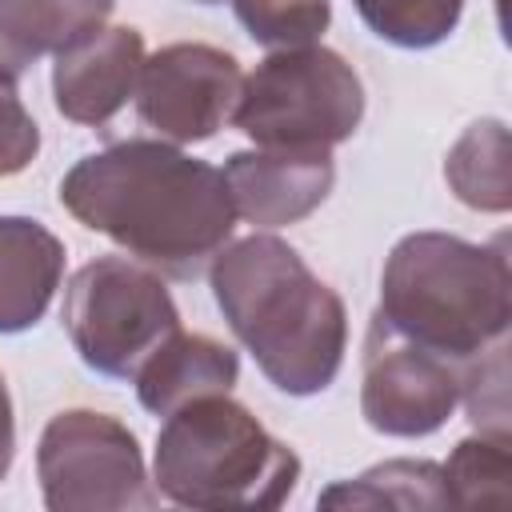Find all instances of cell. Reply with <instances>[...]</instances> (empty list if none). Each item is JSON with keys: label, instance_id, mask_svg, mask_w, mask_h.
Listing matches in <instances>:
<instances>
[{"label": "cell", "instance_id": "obj_6", "mask_svg": "<svg viewBox=\"0 0 512 512\" xmlns=\"http://www.w3.org/2000/svg\"><path fill=\"white\" fill-rule=\"evenodd\" d=\"M60 320L96 376L132 380L180 328V308L156 268L132 256H96L72 272Z\"/></svg>", "mask_w": 512, "mask_h": 512}, {"label": "cell", "instance_id": "obj_19", "mask_svg": "<svg viewBox=\"0 0 512 512\" xmlns=\"http://www.w3.org/2000/svg\"><path fill=\"white\" fill-rule=\"evenodd\" d=\"M240 28L268 52L320 44L332 24V0H232Z\"/></svg>", "mask_w": 512, "mask_h": 512}, {"label": "cell", "instance_id": "obj_9", "mask_svg": "<svg viewBox=\"0 0 512 512\" xmlns=\"http://www.w3.org/2000/svg\"><path fill=\"white\" fill-rule=\"evenodd\" d=\"M460 404V364L396 336L372 316L360 360V412L380 436L416 440L448 424Z\"/></svg>", "mask_w": 512, "mask_h": 512}, {"label": "cell", "instance_id": "obj_3", "mask_svg": "<svg viewBox=\"0 0 512 512\" xmlns=\"http://www.w3.org/2000/svg\"><path fill=\"white\" fill-rule=\"evenodd\" d=\"M376 316L404 340L464 364L508 340L512 272L504 236L472 244L452 232H408L380 272Z\"/></svg>", "mask_w": 512, "mask_h": 512}, {"label": "cell", "instance_id": "obj_5", "mask_svg": "<svg viewBox=\"0 0 512 512\" xmlns=\"http://www.w3.org/2000/svg\"><path fill=\"white\" fill-rule=\"evenodd\" d=\"M364 120L356 68L324 48H276L240 84L232 124L260 148H336Z\"/></svg>", "mask_w": 512, "mask_h": 512}, {"label": "cell", "instance_id": "obj_17", "mask_svg": "<svg viewBox=\"0 0 512 512\" xmlns=\"http://www.w3.org/2000/svg\"><path fill=\"white\" fill-rule=\"evenodd\" d=\"M352 4L376 40L408 52L444 44L464 16V0H352Z\"/></svg>", "mask_w": 512, "mask_h": 512}, {"label": "cell", "instance_id": "obj_20", "mask_svg": "<svg viewBox=\"0 0 512 512\" xmlns=\"http://www.w3.org/2000/svg\"><path fill=\"white\" fill-rule=\"evenodd\" d=\"M460 404L476 432L508 436V340L460 364Z\"/></svg>", "mask_w": 512, "mask_h": 512}, {"label": "cell", "instance_id": "obj_2", "mask_svg": "<svg viewBox=\"0 0 512 512\" xmlns=\"http://www.w3.org/2000/svg\"><path fill=\"white\" fill-rule=\"evenodd\" d=\"M208 280L232 336L276 392L316 396L336 380L348 352L344 300L288 240L260 228L228 240L208 264Z\"/></svg>", "mask_w": 512, "mask_h": 512}, {"label": "cell", "instance_id": "obj_22", "mask_svg": "<svg viewBox=\"0 0 512 512\" xmlns=\"http://www.w3.org/2000/svg\"><path fill=\"white\" fill-rule=\"evenodd\" d=\"M12 456H16V416H12V396H8V384L0 372V480L12 468Z\"/></svg>", "mask_w": 512, "mask_h": 512}, {"label": "cell", "instance_id": "obj_4", "mask_svg": "<svg viewBox=\"0 0 512 512\" xmlns=\"http://www.w3.org/2000/svg\"><path fill=\"white\" fill-rule=\"evenodd\" d=\"M300 480V456L228 392L164 416L152 452L160 500L180 508H280Z\"/></svg>", "mask_w": 512, "mask_h": 512}, {"label": "cell", "instance_id": "obj_16", "mask_svg": "<svg viewBox=\"0 0 512 512\" xmlns=\"http://www.w3.org/2000/svg\"><path fill=\"white\" fill-rule=\"evenodd\" d=\"M320 508H452L448 488H444V472L436 460H412V456H396L384 464L364 468L352 480H336L332 488L320 492L316 500Z\"/></svg>", "mask_w": 512, "mask_h": 512}, {"label": "cell", "instance_id": "obj_18", "mask_svg": "<svg viewBox=\"0 0 512 512\" xmlns=\"http://www.w3.org/2000/svg\"><path fill=\"white\" fill-rule=\"evenodd\" d=\"M508 436L476 432L452 448L440 464L452 508H500L508 504Z\"/></svg>", "mask_w": 512, "mask_h": 512}, {"label": "cell", "instance_id": "obj_15", "mask_svg": "<svg viewBox=\"0 0 512 512\" xmlns=\"http://www.w3.org/2000/svg\"><path fill=\"white\" fill-rule=\"evenodd\" d=\"M508 124L496 116L472 120L444 156V180L452 196L472 212H508L512 180H508Z\"/></svg>", "mask_w": 512, "mask_h": 512}, {"label": "cell", "instance_id": "obj_10", "mask_svg": "<svg viewBox=\"0 0 512 512\" xmlns=\"http://www.w3.org/2000/svg\"><path fill=\"white\" fill-rule=\"evenodd\" d=\"M220 172H224L236 220H248L260 232L300 224L328 200L336 184L332 148H260L256 144L248 152H232Z\"/></svg>", "mask_w": 512, "mask_h": 512}, {"label": "cell", "instance_id": "obj_7", "mask_svg": "<svg viewBox=\"0 0 512 512\" xmlns=\"http://www.w3.org/2000/svg\"><path fill=\"white\" fill-rule=\"evenodd\" d=\"M36 480L48 512H132L160 504L136 432L96 408H64L44 424Z\"/></svg>", "mask_w": 512, "mask_h": 512}, {"label": "cell", "instance_id": "obj_23", "mask_svg": "<svg viewBox=\"0 0 512 512\" xmlns=\"http://www.w3.org/2000/svg\"><path fill=\"white\" fill-rule=\"evenodd\" d=\"M196 4H224V0H196Z\"/></svg>", "mask_w": 512, "mask_h": 512}, {"label": "cell", "instance_id": "obj_13", "mask_svg": "<svg viewBox=\"0 0 512 512\" xmlns=\"http://www.w3.org/2000/svg\"><path fill=\"white\" fill-rule=\"evenodd\" d=\"M236 380H240V356L224 340L184 328H176L132 376L136 400L152 416H168L200 396L232 392Z\"/></svg>", "mask_w": 512, "mask_h": 512}, {"label": "cell", "instance_id": "obj_21", "mask_svg": "<svg viewBox=\"0 0 512 512\" xmlns=\"http://www.w3.org/2000/svg\"><path fill=\"white\" fill-rule=\"evenodd\" d=\"M40 152V124L20 100L16 72L0 68V176L24 172Z\"/></svg>", "mask_w": 512, "mask_h": 512}, {"label": "cell", "instance_id": "obj_12", "mask_svg": "<svg viewBox=\"0 0 512 512\" xmlns=\"http://www.w3.org/2000/svg\"><path fill=\"white\" fill-rule=\"evenodd\" d=\"M64 240L32 216H0V336L44 320L64 280Z\"/></svg>", "mask_w": 512, "mask_h": 512}, {"label": "cell", "instance_id": "obj_14", "mask_svg": "<svg viewBox=\"0 0 512 512\" xmlns=\"http://www.w3.org/2000/svg\"><path fill=\"white\" fill-rule=\"evenodd\" d=\"M116 0H0V68L28 72L108 24Z\"/></svg>", "mask_w": 512, "mask_h": 512}, {"label": "cell", "instance_id": "obj_1", "mask_svg": "<svg viewBox=\"0 0 512 512\" xmlns=\"http://www.w3.org/2000/svg\"><path fill=\"white\" fill-rule=\"evenodd\" d=\"M60 204L168 280H200L236 232L224 172L168 140H120L80 156Z\"/></svg>", "mask_w": 512, "mask_h": 512}, {"label": "cell", "instance_id": "obj_8", "mask_svg": "<svg viewBox=\"0 0 512 512\" xmlns=\"http://www.w3.org/2000/svg\"><path fill=\"white\" fill-rule=\"evenodd\" d=\"M240 60L216 44L176 40L144 56L136 80V116L156 140L200 144L212 140L236 112L240 100Z\"/></svg>", "mask_w": 512, "mask_h": 512}, {"label": "cell", "instance_id": "obj_11", "mask_svg": "<svg viewBox=\"0 0 512 512\" xmlns=\"http://www.w3.org/2000/svg\"><path fill=\"white\" fill-rule=\"evenodd\" d=\"M144 56V36L132 24H104L80 36L52 64L56 112L72 124L104 128L136 96Z\"/></svg>", "mask_w": 512, "mask_h": 512}]
</instances>
